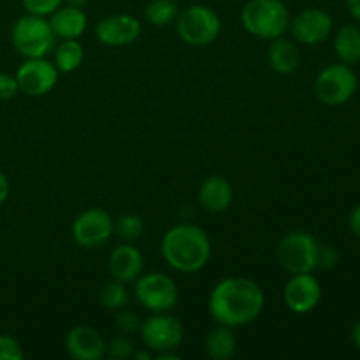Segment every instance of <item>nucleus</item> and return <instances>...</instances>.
<instances>
[{
    "label": "nucleus",
    "instance_id": "nucleus-1",
    "mask_svg": "<svg viewBox=\"0 0 360 360\" xmlns=\"http://www.w3.org/2000/svg\"><path fill=\"white\" fill-rule=\"evenodd\" d=\"M266 297L259 283L245 276H229L218 281L210 294L207 309L218 326L245 327L264 311Z\"/></svg>",
    "mask_w": 360,
    "mask_h": 360
},
{
    "label": "nucleus",
    "instance_id": "nucleus-2",
    "mask_svg": "<svg viewBox=\"0 0 360 360\" xmlns=\"http://www.w3.org/2000/svg\"><path fill=\"white\" fill-rule=\"evenodd\" d=\"M160 252L169 267L183 274L202 271L211 259V239L206 231L192 224H179L162 238Z\"/></svg>",
    "mask_w": 360,
    "mask_h": 360
},
{
    "label": "nucleus",
    "instance_id": "nucleus-3",
    "mask_svg": "<svg viewBox=\"0 0 360 360\" xmlns=\"http://www.w3.org/2000/svg\"><path fill=\"white\" fill-rule=\"evenodd\" d=\"M290 20V9L283 0H248L241 9L243 28L264 41H273L287 34Z\"/></svg>",
    "mask_w": 360,
    "mask_h": 360
},
{
    "label": "nucleus",
    "instance_id": "nucleus-4",
    "mask_svg": "<svg viewBox=\"0 0 360 360\" xmlns=\"http://www.w3.org/2000/svg\"><path fill=\"white\" fill-rule=\"evenodd\" d=\"M11 41L18 55L23 58H41L55 49L56 37L48 18L37 14H23L11 28Z\"/></svg>",
    "mask_w": 360,
    "mask_h": 360
},
{
    "label": "nucleus",
    "instance_id": "nucleus-5",
    "mask_svg": "<svg viewBox=\"0 0 360 360\" xmlns=\"http://www.w3.org/2000/svg\"><path fill=\"white\" fill-rule=\"evenodd\" d=\"M176 32L185 44L202 48L213 44L221 34V18L211 7L195 4L178 14Z\"/></svg>",
    "mask_w": 360,
    "mask_h": 360
},
{
    "label": "nucleus",
    "instance_id": "nucleus-6",
    "mask_svg": "<svg viewBox=\"0 0 360 360\" xmlns=\"http://www.w3.org/2000/svg\"><path fill=\"white\" fill-rule=\"evenodd\" d=\"M320 243L306 231H292L280 239L276 260L288 274L313 273L316 269Z\"/></svg>",
    "mask_w": 360,
    "mask_h": 360
},
{
    "label": "nucleus",
    "instance_id": "nucleus-7",
    "mask_svg": "<svg viewBox=\"0 0 360 360\" xmlns=\"http://www.w3.org/2000/svg\"><path fill=\"white\" fill-rule=\"evenodd\" d=\"M134 294L137 302L151 313H171L179 301L178 285L164 273L141 274L136 280Z\"/></svg>",
    "mask_w": 360,
    "mask_h": 360
},
{
    "label": "nucleus",
    "instance_id": "nucleus-8",
    "mask_svg": "<svg viewBox=\"0 0 360 360\" xmlns=\"http://www.w3.org/2000/svg\"><path fill=\"white\" fill-rule=\"evenodd\" d=\"M357 86V74L348 67V63H333L316 76L315 95L322 104L336 108L347 104L355 95Z\"/></svg>",
    "mask_w": 360,
    "mask_h": 360
},
{
    "label": "nucleus",
    "instance_id": "nucleus-9",
    "mask_svg": "<svg viewBox=\"0 0 360 360\" xmlns=\"http://www.w3.org/2000/svg\"><path fill=\"white\" fill-rule=\"evenodd\" d=\"M115 234V220L102 207H90L76 217L72 239L79 248L95 250L104 246Z\"/></svg>",
    "mask_w": 360,
    "mask_h": 360
},
{
    "label": "nucleus",
    "instance_id": "nucleus-10",
    "mask_svg": "<svg viewBox=\"0 0 360 360\" xmlns=\"http://www.w3.org/2000/svg\"><path fill=\"white\" fill-rule=\"evenodd\" d=\"M141 340L150 352H171L181 345L185 338L183 323L171 313H153L141 323Z\"/></svg>",
    "mask_w": 360,
    "mask_h": 360
},
{
    "label": "nucleus",
    "instance_id": "nucleus-11",
    "mask_svg": "<svg viewBox=\"0 0 360 360\" xmlns=\"http://www.w3.org/2000/svg\"><path fill=\"white\" fill-rule=\"evenodd\" d=\"M14 76L21 94L28 97H42L56 86L60 72L51 60L41 56V58H25Z\"/></svg>",
    "mask_w": 360,
    "mask_h": 360
},
{
    "label": "nucleus",
    "instance_id": "nucleus-12",
    "mask_svg": "<svg viewBox=\"0 0 360 360\" xmlns=\"http://www.w3.org/2000/svg\"><path fill=\"white\" fill-rule=\"evenodd\" d=\"M292 37L306 46H315L323 42L333 32V18L320 7H308L295 14L290 20Z\"/></svg>",
    "mask_w": 360,
    "mask_h": 360
},
{
    "label": "nucleus",
    "instance_id": "nucleus-13",
    "mask_svg": "<svg viewBox=\"0 0 360 360\" xmlns=\"http://www.w3.org/2000/svg\"><path fill=\"white\" fill-rule=\"evenodd\" d=\"M322 287L313 273L292 274L283 290V301L292 313L306 315L320 304Z\"/></svg>",
    "mask_w": 360,
    "mask_h": 360
},
{
    "label": "nucleus",
    "instance_id": "nucleus-14",
    "mask_svg": "<svg viewBox=\"0 0 360 360\" xmlns=\"http://www.w3.org/2000/svg\"><path fill=\"white\" fill-rule=\"evenodd\" d=\"M141 32H143V27L132 14H111V16L102 18L95 27L98 42L109 48L132 44L141 37Z\"/></svg>",
    "mask_w": 360,
    "mask_h": 360
},
{
    "label": "nucleus",
    "instance_id": "nucleus-15",
    "mask_svg": "<svg viewBox=\"0 0 360 360\" xmlns=\"http://www.w3.org/2000/svg\"><path fill=\"white\" fill-rule=\"evenodd\" d=\"M108 343L97 329L90 326H76L67 333L65 350L74 360H101Z\"/></svg>",
    "mask_w": 360,
    "mask_h": 360
},
{
    "label": "nucleus",
    "instance_id": "nucleus-16",
    "mask_svg": "<svg viewBox=\"0 0 360 360\" xmlns=\"http://www.w3.org/2000/svg\"><path fill=\"white\" fill-rule=\"evenodd\" d=\"M143 253L130 243L118 245L108 257V269L112 280L122 281L125 285L136 281L143 274Z\"/></svg>",
    "mask_w": 360,
    "mask_h": 360
},
{
    "label": "nucleus",
    "instance_id": "nucleus-17",
    "mask_svg": "<svg viewBox=\"0 0 360 360\" xmlns=\"http://www.w3.org/2000/svg\"><path fill=\"white\" fill-rule=\"evenodd\" d=\"M234 188L225 176H207L199 188V202L210 213H224L232 206Z\"/></svg>",
    "mask_w": 360,
    "mask_h": 360
},
{
    "label": "nucleus",
    "instance_id": "nucleus-18",
    "mask_svg": "<svg viewBox=\"0 0 360 360\" xmlns=\"http://www.w3.org/2000/svg\"><path fill=\"white\" fill-rule=\"evenodd\" d=\"M49 25L56 39H79L88 27V16L83 9L72 6H60L53 14H49Z\"/></svg>",
    "mask_w": 360,
    "mask_h": 360
},
{
    "label": "nucleus",
    "instance_id": "nucleus-19",
    "mask_svg": "<svg viewBox=\"0 0 360 360\" xmlns=\"http://www.w3.org/2000/svg\"><path fill=\"white\" fill-rule=\"evenodd\" d=\"M267 63L274 72L292 74L297 70L301 63V53L294 42L281 35L271 41L269 49H267Z\"/></svg>",
    "mask_w": 360,
    "mask_h": 360
},
{
    "label": "nucleus",
    "instance_id": "nucleus-20",
    "mask_svg": "<svg viewBox=\"0 0 360 360\" xmlns=\"http://www.w3.org/2000/svg\"><path fill=\"white\" fill-rule=\"evenodd\" d=\"M206 352L213 360H229L238 352V338L232 327L217 326L206 338Z\"/></svg>",
    "mask_w": 360,
    "mask_h": 360
},
{
    "label": "nucleus",
    "instance_id": "nucleus-21",
    "mask_svg": "<svg viewBox=\"0 0 360 360\" xmlns=\"http://www.w3.org/2000/svg\"><path fill=\"white\" fill-rule=\"evenodd\" d=\"M334 51L343 63L360 62V28L355 25H345L334 37Z\"/></svg>",
    "mask_w": 360,
    "mask_h": 360
},
{
    "label": "nucleus",
    "instance_id": "nucleus-22",
    "mask_svg": "<svg viewBox=\"0 0 360 360\" xmlns=\"http://www.w3.org/2000/svg\"><path fill=\"white\" fill-rule=\"evenodd\" d=\"M53 53H55L53 63L62 74H70L79 69L84 58L83 44L77 39H65L58 46H55Z\"/></svg>",
    "mask_w": 360,
    "mask_h": 360
},
{
    "label": "nucleus",
    "instance_id": "nucleus-23",
    "mask_svg": "<svg viewBox=\"0 0 360 360\" xmlns=\"http://www.w3.org/2000/svg\"><path fill=\"white\" fill-rule=\"evenodd\" d=\"M179 9L174 0H151L144 9L148 23L153 27H169L178 20Z\"/></svg>",
    "mask_w": 360,
    "mask_h": 360
},
{
    "label": "nucleus",
    "instance_id": "nucleus-24",
    "mask_svg": "<svg viewBox=\"0 0 360 360\" xmlns=\"http://www.w3.org/2000/svg\"><path fill=\"white\" fill-rule=\"evenodd\" d=\"M129 290L125 288V283L122 281H108L102 285L101 292H98V302L102 308L109 309V311H118L129 304Z\"/></svg>",
    "mask_w": 360,
    "mask_h": 360
},
{
    "label": "nucleus",
    "instance_id": "nucleus-25",
    "mask_svg": "<svg viewBox=\"0 0 360 360\" xmlns=\"http://www.w3.org/2000/svg\"><path fill=\"white\" fill-rule=\"evenodd\" d=\"M144 232V224L143 218L137 217V214H122L118 220H115V234L118 238H122L123 241L132 243L136 239H139Z\"/></svg>",
    "mask_w": 360,
    "mask_h": 360
},
{
    "label": "nucleus",
    "instance_id": "nucleus-26",
    "mask_svg": "<svg viewBox=\"0 0 360 360\" xmlns=\"http://www.w3.org/2000/svg\"><path fill=\"white\" fill-rule=\"evenodd\" d=\"M141 319L137 313L130 311V309H118V315L115 319V326L118 329L120 334H125V336H132V334L139 333L141 329Z\"/></svg>",
    "mask_w": 360,
    "mask_h": 360
},
{
    "label": "nucleus",
    "instance_id": "nucleus-27",
    "mask_svg": "<svg viewBox=\"0 0 360 360\" xmlns=\"http://www.w3.org/2000/svg\"><path fill=\"white\" fill-rule=\"evenodd\" d=\"M105 354H109V357L115 360L130 359L134 355V345L125 334H122V336H116L109 341Z\"/></svg>",
    "mask_w": 360,
    "mask_h": 360
},
{
    "label": "nucleus",
    "instance_id": "nucleus-28",
    "mask_svg": "<svg viewBox=\"0 0 360 360\" xmlns=\"http://www.w3.org/2000/svg\"><path fill=\"white\" fill-rule=\"evenodd\" d=\"M25 350L16 338L9 334H0V360H21Z\"/></svg>",
    "mask_w": 360,
    "mask_h": 360
},
{
    "label": "nucleus",
    "instance_id": "nucleus-29",
    "mask_svg": "<svg viewBox=\"0 0 360 360\" xmlns=\"http://www.w3.org/2000/svg\"><path fill=\"white\" fill-rule=\"evenodd\" d=\"M25 11L37 16H49L55 13L60 6L65 4V0H21Z\"/></svg>",
    "mask_w": 360,
    "mask_h": 360
},
{
    "label": "nucleus",
    "instance_id": "nucleus-30",
    "mask_svg": "<svg viewBox=\"0 0 360 360\" xmlns=\"http://www.w3.org/2000/svg\"><path fill=\"white\" fill-rule=\"evenodd\" d=\"M20 94L16 76L7 72H0V101H11Z\"/></svg>",
    "mask_w": 360,
    "mask_h": 360
},
{
    "label": "nucleus",
    "instance_id": "nucleus-31",
    "mask_svg": "<svg viewBox=\"0 0 360 360\" xmlns=\"http://www.w3.org/2000/svg\"><path fill=\"white\" fill-rule=\"evenodd\" d=\"M336 264H338L336 250L330 248V246H327V245H320L319 246V260H316V269L330 271L336 267Z\"/></svg>",
    "mask_w": 360,
    "mask_h": 360
},
{
    "label": "nucleus",
    "instance_id": "nucleus-32",
    "mask_svg": "<svg viewBox=\"0 0 360 360\" xmlns=\"http://www.w3.org/2000/svg\"><path fill=\"white\" fill-rule=\"evenodd\" d=\"M348 227L355 238H360V204L352 210L350 217H348Z\"/></svg>",
    "mask_w": 360,
    "mask_h": 360
},
{
    "label": "nucleus",
    "instance_id": "nucleus-33",
    "mask_svg": "<svg viewBox=\"0 0 360 360\" xmlns=\"http://www.w3.org/2000/svg\"><path fill=\"white\" fill-rule=\"evenodd\" d=\"M11 193V183L7 179V176L4 174V171H0V207L6 204V200L9 199Z\"/></svg>",
    "mask_w": 360,
    "mask_h": 360
},
{
    "label": "nucleus",
    "instance_id": "nucleus-34",
    "mask_svg": "<svg viewBox=\"0 0 360 360\" xmlns=\"http://www.w3.org/2000/svg\"><path fill=\"white\" fill-rule=\"evenodd\" d=\"M347 7L350 11L352 18L360 21V0H347Z\"/></svg>",
    "mask_w": 360,
    "mask_h": 360
},
{
    "label": "nucleus",
    "instance_id": "nucleus-35",
    "mask_svg": "<svg viewBox=\"0 0 360 360\" xmlns=\"http://www.w3.org/2000/svg\"><path fill=\"white\" fill-rule=\"evenodd\" d=\"M352 343H354V347L357 350H360V320L355 323L354 329H352Z\"/></svg>",
    "mask_w": 360,
    "mask_h": 360
},
{
    "label": "nucleus",
    "instance_id": "nucleus-36",
    "mask_svg": "<svg viewBox=\"0 0 360 360\" xmlns=\"http://www.w3.org/2000/svg\"><path fill=\"white\" fill-rule=\"evenodd\" d=\"M90 0H65L67 6H72V7H79V9H84L88 6Z\"/></svg>",
    "mask_w": 360,
    "mask_h": 360
},
{
    "label": "nucleus",
    "instance_id": "nucleus-37",
    "mask_svg": "<svg viewBox=\"0 0 360 360\" xmlns=\"http://www.w3.org/2000/svg\"><path fill=\"white\" fill-rule=\"evenodd\" d=\"M132 357L136 360H151V352L148 350V348L146 352H134Z\"/></svg>",
    "mask_w": 360,
    "mask_h": 360
}]
</instances>
